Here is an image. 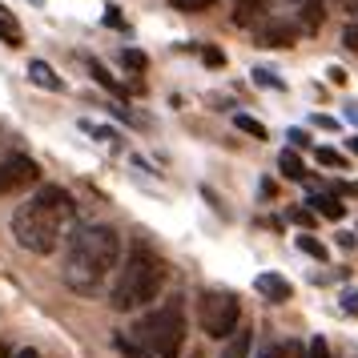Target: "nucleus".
Returning a JSON list of instances; mask_svg holds the SVG:
<instances>
[{
  "mask_svg": "<svg viewBox=\"0 0 358 358\" xmlns=\"http://www.w3.org/2000/svg\"><path fill=\"white\" fill-rule=\"evenodd\" d=\"M121 266V238L109 226H81L65 242V262L61 274L65 286L77 294H97L109 274Z\"/></svg>",
  "mask_w": 358,
  "mask_h": 358,
  "instance_id": "obj_1",
  "label": "nucleus"
},
{
  "mask_svg": "<svg viewBox=\"0 0 358 358\" xmlns=\"http://www.w3.org/2000/svg\"><path fill=\"white\" fill-rule=\"evenodd\" d=\"M73 213H77L73 197L61 185H45L13 213V238L29 254H52L65 238V229L73 226Z\"/></svg>",
  "mask_w": 358,
  "mask_h": 358,
  "instance_id": "obj_2",
  "label": "nucleus"
},
{
  "mask_svg": "<svg viewBox=\"0 0 358 358\" xmlns=\"http://www.w3.org/2000/svg\"><path fill=\"white\" fill-rule=\"evenodd\" d=\"M165 286V266L149 250H133L125 266H117V282H113V310H141L149 306Z\"/></svg>",
  "mask_w": 358,
  "mask_h": 358,
  "instance_id": "obj_3",
  "label": "nucleus"
},
{
  "mask_svg": "<svg viewBox=\"0 0 358 358\" xmlns=\"http://www.w3.org/2000/svg\"><path fill=\"white\" fill-rule=\"evenodd\" d=\"M133 338H137L141 358H178L181 346H185V310H181V302L173 298V302L141 314Z\"/></svg>",
  "mask_w": 358,
  "mask_h": 358,
  "instance_id": "obj_4",
  "label": "nucleus"
},
{
  "mask_svg": "<svg viewBox=\"0 0 358 358\" xmlns=\"http://www.w3.org/2000/svg\"><path fill=\"white\" fill-rule=\"evenodd\" d=\"M238 318H242V302L238 294L229 290H206L201 302H197V322L206 330V338H229L238 330Z\"/></svg>",
  "mask_w": 358,
  "mask_h": 358,
  "instance_id": "obj_5",
  "label": "nucleus"
},
{
  "mask_svg": "<svg viewBox=\"0 0 358 358\" xmlns=\"http://www.w3.org/2000/svg\"><path fill=\"white\" fill-rule=\"evenodd\" d=\"M33 181H36V162H33V157L13 153V157H4V162H0V197L20 194V189H29Z\"/></svg>",
  "mask_w": 358,
  "mask_h": 358,
  "instance_id": "obj_6",
  "label": "nucleus"
},
{
  "mask_svg": "<svg viewBox=\"0 0 358 358\" xmlns=\"http://www.w3.org/2000/svg\"><path fill=\"white\" fill-rule=\"evenodd\" d=\"M298 33H302V29H298L294 20H270V24L258 33V41L266 45V49H290L294 41H298Z\"/></svg>",
  "mask_w": 358,
  "mask_h": 358,
  "instance_id": "obj_7",
  "label": "nucleus"
},
{
  "mask_svg": "<svg viewBox=\"0 0 358 358\" xmlns=\"http://www.w3.org/2000/svg\"><path fill=\"white\" fill-rule=\"evenodd\" d=\"M254 290H258L266 302H290L294 286L282 274H258V278H254Z\"/></svg>",
  "mask_w": 358,
  "mask_h": 358,
  "instance_id": "obj_8",
  "label": "nucleus"
},
{
  "mask_svg": "<svg viewBox=\"0 0 358 358\" xmlns=\"http://www.w3.org/2000/svg\"><path fill=\"white\" fill-rule=\"evenodd\" d=\"M310 206L322 213V217H330V222H342V213H346V206L334 194H310Z\"/></svg>",
  "mask_w": 358,
  "mask_h": 358,
  "instance_id": "obj_9",
  "label": "nucleus"
},
{
  "mask_svg": "<svg viewBox=\"0 0 358 358\" xmlns=\"http://www.w3.org/2000/svg\"><path fill=\"white\" fill-rule=\"evenodd\" d=\"M29 77H33V85H41V89H52V93H61V77L52 73L45 61H29Z\"/></svg>",
  "mask_w": 358,
  "mask_h": 358,
  "instance_id": "obj_10",
  "label": "nucleus"
},
{
  "mask_svg": "<svg viewBox=\"0 0 358 358\" xmlns=\"http://www.w3.org/2000/svg\"><path fill=\"white\" fill-rule=\"evenodd\" d=\"M278 169L286 173L290 181H302L306 178V165H302V157L294 153V149H282V157H278Z\"/></svg>",
  "mask_w": 358,
  "mask_h": 358,
  "instance_id": "obj_11",
  "label": "nucleus"
},
{
  "mask_svg": "<svg viewBox=\"0 0 358 358\" xmlns=\"http://www.w3.org/2000/svg\"><path fill=\"white\" fill-rule=\"evenodd\" d=\"M262 8H266V0H238L234 4V24H250Z\"/></svg>",
  "mask_w": 358,
  "mask_h": 358,
  "instance_id": "obj_12",
  "label": "nucleus"
},
{
  "mask_svg": "<svg viewBox=\"0 0 358 358\" xmlns=\"http://www.w3.org/2000/svg\"><path fill=\"white\" fill-rule=\"evenodd\" d=\"M326 4L322 0H306V4H302V29H306V33H314V29H318V24H322V13Z\"/></svg>",
  "mask_w": 358,
  "mask_h": 358,
  "instance_id": "obj_13",
  "label": "nucleus"
},
{
  "mask_svg": "<svg viewBox=\"0 0 358 358\" xmlns=\"http://www.w3.org/2000/svg\"><path fill=\"white\" fill-rule=\"evenodd\" d=\"M294 242H298V250H302V254H310V258H318V262H326V258H330V250H326V245L318 242L314 234H298Z\"/></svg>",
  "mask_w": 358,
  "mask_h": 358,
  "instance_id": "obj_14",
  "label": "nucleus"
},
{
  "mask_svg": "<svg viewBox=\"0 0 358 358\" xmlns=\"http://www.w3.org/2000/svg\"><path fill=\"white\" fill-rule=\"evenodd\" d=\"M89 73H93V77H97V85H105L109 93H117V97H125V89H121V85H117L113 77H109V73H105V65H101V61H89Z\"/></svg>",
  "mask_w": 358,
  "mask_h": 358,
  "instance_id": "obj_15",
  "label": "nucleus"
},
{
  "mask_svg": "<svg viewBox=\"0 0 358 358\" xmlns=\"http://www.w3.org/2000/svg\"><path fill=\"white\" fill-rule=\"evenodd\" d=\"M234 125H238L242 133H250V137H258V141H266V137H270L262 121H254V117H245V113H238V117H234Z\"/></svg>",
  "mask_w": 358,
  "mask_h": 358,
  "instance_id": "obj_16",
  "label": "nucleus"
},
{
  "mask_svg": "<svg viewBox=\"0 0 358 358\" xmlns=\"http://www.w3.org/2000/svg\"><path fill=\"white\" fill-rule=\"evenodd\" d=\"M314 157H318V165H326V169H342V165H346V157H342L338 149H330V145H322Z\"/></svg>",
  "mask_w": 358,
  "mask_h": 358,
  "instance_id": "obj_17",
  "label": "nucleus"
},
{
  "mask_svg": "<svg viewBox=\"0 0 358 358\" xmlns=\"http://www.w3.org/2000/svg\"><path fill=\"white\" fill-rule=\"evenodd\" d=\"M81 129H85V133H93V137H97V141H105V145H117V141H121L113 129H105V125H93V121H81Z\"/></svg>",
  "mask_w": 358,
  "mask_h": 358,
  "instance_id": "obj_18",
  "label": "nucleus"
},
{
  "mask_svg": "<svg viewBox=\"0 0 358 358\" xmlns=\"http://www.w3.org/2000/svg\"><path fill=\"white\" fill-rule=\"evenodd\" d=\"M245 355H250V334H238V338L222 350V358H245Z\"/></svg>",
  "mask_w": 358,
  "mask_h": 358,
  "instance_id": "obj_19",
  "label": "nucleus"
},
{
  "mask_svg": "<svg viewBox=\"0 0 358 358\" xmlns=\"http://www.w3.org/2000/svg\"><path fill=\"white\" fill-rule=\"evenodd\" d=\"M121 65H125V69H133V73H145V65H149V61H145V52L125 49V52H121Z\"/></svg>",
  "mask_w": 358,
  "mask_h": 358,
  "instance_id": "obj_20",
  "label": "nucleus"
},
{
  "mask_svg": "<svg viewBox=\"0 0 358 358\" xmlns=\"http://www.w3.org/2000/svg\"><path fill=\"white\" fill-rule=\"evenodd\" d=\"M0 41H4V45H20V29L4 17V13H0Z\"/></svg>",
  "mask_w": 358,
  "mask_h": 358,
  "instance_id": "obj_21",
  "label": "nucleus"
},
{
  "mask_svg": "<svg viewBox=\"0 0 358 358\" xmlns=\"http://www.w3.org/2000/svg\"><path fill=\"white\" fill-rule=\"evenodd\" d=\"M210 4H213V0H173V8H178V13H206Z\"/></svg>",
  "mask_w": 358,
  "mask_h": 358,
  "instance_id": "obj_22",
  "label": "nucleus"
},
{
  "mask_svg": "<svg viewBox=\"0 0 358 358\" xmlns=\"http://www.w3.org/2000/svg\"><path fill=\"white\" fill-rule=\"evenodd\" d=\"M306 358H330V346H326V338H310Z\"/></svg>",
  "mask_w": 358,
  "mask_h": 358,
  "instance_id": "obj_23",
  "label": "nucleus"
},
{
  "mask_svg": "<svg viewBox=\"0 0 358 358\" xmlns=\"http://www.w3.org/2000/svg\"><path fill=\"white\" fill-rule=\"evenodd\" d=\"M342 45H346L350 52H358V20H350V24H346V33H342Z\"/></svg>",
  "mask_w": 358,
  "mask_h": 358,
  "instance_id": "obj_24",
  "label": "nucleus"
},
{
  "mask_svg": "<svg viewBox=\"0 0 358 358\" xmlns=\"http://www.w3.org/2000/svg\"><path fill=\"white\" fill-rule=\"evenodd\" d=\"M254 81H258L262 89H266V85H270V89H282V81H278L274 73H266V69H254Z\"/></svg>",
  "mask_w": 358,
  "mask_h": 358,
  "instance_id": "obj_25",
  "label": "nucleus"
},
{
  "mask_svg": "<svg viewBox=\"0 0 358 358\" xmlns=\"http://www.w3.org/2000/svg\"><path fill=\"white\" fill-rule=\"evenodd\" d=\"M342 306L350 310V314H358V294H355V290H346V294H342Z\"/></svg>",
  "mask_w": 358,
  "mask_h": 358,
  "instance_id": "obj_26",
  "label": "nucleus"
},
{
  "mask_svg": "<svg viewBox=\"0 0 358 358\" xmlns=\"http://www.w3.org/2000/svg\"><path fill=\"white\" fill-rule=\"evenodd\" d=\"M294 222H298V226H310V222H314V213H306V210H294Z\"/></svg>",
  "mask_w": 358,
  "mask_h": 358,
  "instance_id": "obj_27",
  "label": "nucleus"
},
{
  "mask_svg": "<svg viewBox=\"0 0 358 358\" xmlns=\"http://www.w3.org/2000/svg\"><path fill=\"white\" fill-rule=\"evenodd\" d=\"M342 13H350V17H358V0H338Z\"/></svg>",
  "mask_w": 358,
  "mask_h": 358,
  "instance_id": "obj_28",
  "label": "nucleus"
},
{
  "mask_svg": "<svg viewBox=\"0 0 358 358\" xmlns=\"http://www.w3.org/2000/svg\"><path fill=\"white\" fill-rule=\"evenodd\" d=\"M201 57H206L210 65H222V52H217V49H206V52H201Z\"/></svg>",
  "mask_w": 358,
  "mask_h": 358,
  "instance_id": "obj_29",
  "label": "nucleus"
},
{
  "mask_svg": "<svg viewBox=\"0 0 358 358\" xmlns=\"http://www.w3.org/2000/svg\"><path fill=\"white\" fill-rule=\"evenodd\" d=\"M105 24H113V29H121V17H117V8H109V13H105Z\"/></svg>",
  "mask_w": 358,
  "mask_h": 358,
  "instance_id": "obj_30",
  "label": "nucleus"
},
{
  "mask_svg": "<svg viewBox=\"0 0 358 358\" xmlns=\"http://www.w3.org/2000/svg\"><path fill=\"white\" fill-rule=\"evenodd\" d=\"M17 358H41V355H36V350H29V346H24V350H20Z\"/></svg>",
  "mask_w": 358,
  "mask_h": 358,
  "instance_id": "obj_31",
  "label": "nucleus"
},
{
  "mask_svg": "<svg viewBox=\"0 0 358 358\" xmlns=\"http://www.w3.org/2000/svg\"><path fill=\"white\" fill-rule=\"evenodd\" d=\"M350 153H355V157H358V137H350Z\"/></svg>",
  "mask_w": 358,
  "mask_h": 358,
  "instance_id": "obj_32",
  "label": "nucleus"
},
{
  "mask_svg": "<svg viewBox=\"0 0 358 358\" xmlns=\"http://www.w3.org/2000/svg\"><path fill=\"white\" fill-rule=\"evenodd\" d=\"M262 358H278V350H266V355H262Z\"/></svg>",
  "mask_w": 358,
  "mask_h": 358,
  "instance_id": "obj_33",
  "label": "nucleus"
}]
</instances>
